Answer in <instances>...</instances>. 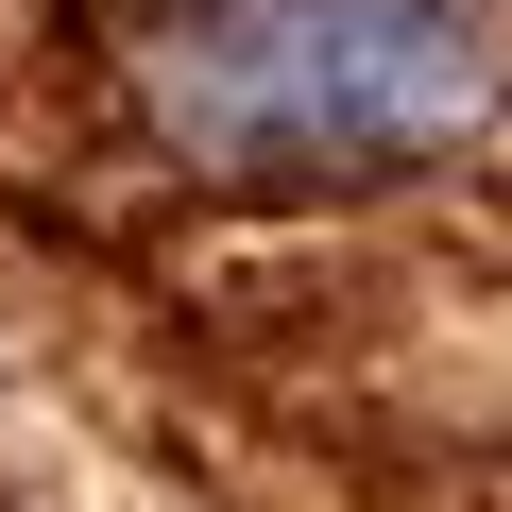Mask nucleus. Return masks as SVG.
Masks as SVG:
<instances>
[{
    "mask_svg": "<svg viewBox=\"0 0 512 512\" xmlns=\"http://www.w3.org/2000/svg\"><path fill=\"white\" fill-rule=\"evenodd\" d=\"M137 69L222 171H376L478 120L495 0H137Z\"/></svg>",
    "mask_w": 512,
    "mask_h": 512,
    "instance_id": "nucleus-1",
    "label": "nucleus"
}]
</instances>
